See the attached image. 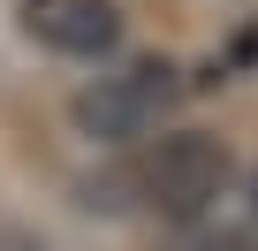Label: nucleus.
Returning <instances> with one entry per match:
<instances>
[{
    "instance_id": "f257e3e1",
    "label": "nucleus",
    "mask_w": 258,
    "mask_h": 251,
    "mask_svg": "<svg viewBox=\"0 0 258 251\" xmlns=\"http://www.w3.org/2000/svg\"><path fill=\"white\" fill-rule=\"evenodd\" d=\"M167 99H175V69L167 61H137V69L106 76L99 91H84L76 99V122H84L91 137H106V145H129V137H145L152 122H160Z\"/></svg>"
},
{
    "instance_id": "f03ea898",
    "label": "nucleus",
    "mask_w": 258,
    "mask_h": 251,
    "mask_svg": "<svg viewBox=\"0 0 258 251\" xmlns=\"http://www.w3.org/2000/svg\"><path fill=\"white\" fill-rule=\"evenodd\" d=\"M220 190H228V153L213 137H198V130L160 137V153L145 160V198L160 213H205Z\"/></svg>"
},
{
    "instance_id": "7ed1b4c3",
    "label": "nucleus",
    "mask_w": 258,
    "mask_h": 251,
    "mask_svg": "<svg viewBox=\"0 0 258 251\" xmlns=\"http://www.w3.org/2000/svg\"><path fill=\"white\" fill-rule=\"evenodd\" d=\"M23 31L53 54H106L121 38V16H114V0H23Z\"/></svg>"
}]
</instances>
